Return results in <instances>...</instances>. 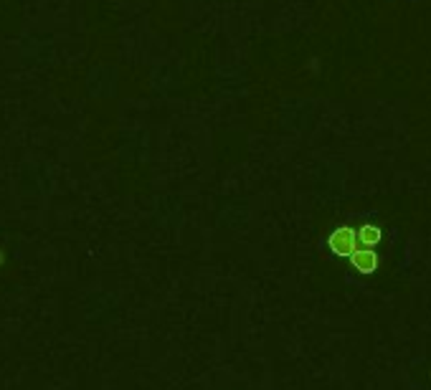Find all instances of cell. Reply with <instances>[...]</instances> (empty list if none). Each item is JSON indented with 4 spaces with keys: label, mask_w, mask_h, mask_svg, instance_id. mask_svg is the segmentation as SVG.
I'll list each match as a JSON object with an SVG mask.
<instances>
[{
    "label": "cell",
    "mask_w": 431,
    "mask_h": 390,
    "mask_svg": "<svg viewBox=\"0 0 431 390\" xmlns=\"http://www.w3.org/2000/svg\"><path fill=\"white\" fill-rule=\"evenodd\" d=\"M356 243H358V233L353 228H338L332 231V236L327 239V246L335 256H353L356 254Z\"/></svg>",
    "instance_id": "1"
},
{
    "label": "cell",
    "mask_w": 431,
    "mask_h": 390,
    "mask_svg": "<svg viewBox=\"0 0 431 390\" xmlns=\"http://www.w3.org/2000/svg\"><path fill=\"white\" fill-rule=\"evenodd\" d=\"M381 228L378 226H363L360 228V233H358V239H360V243H363L365 249H373L375 243L381 241Z\"/></svg>",
    "instance_id": "3"
},
{
    "label": "cell",
    "mask_w": 431,
    "mask_h": 390,
    "mask_svg": "<svg viewBox=\"0 0 431 390\" xmlns=\"http://www.w3.org/2000/svg\"><path fill=\"white\" fill-rule=\"evenodd\" d=\"M350 264L356 271L360 274H373L375 269H378V256H375L373 249H358L353 256H350Z\"/></svg>",
    "instance_id": "2"
}]
</instances>
